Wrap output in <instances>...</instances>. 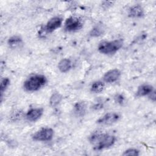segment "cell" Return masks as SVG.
I'll return each instance as SVG.
<instances>
[{"label": "cell", "mask_w": 156, "mask_h": 156, "mask_svg": "<svg viewBox=\"0 0 156 156\" xmlns=\"http://www.w3.org/2000/svg\"><path fill=\"white\" fill-rule=\"evenodd\" d=\"M104 31L101 26H96L90 31V35L92 37H98L103 34Z\"/></svg>", "instance_id": "ac0fdd59"}, {"label": "cell", "mask_w": 156, "mask_h": 156, "mask_svg": "<svg viewBox=\"0 0 156 156\" xmlns=\"http://www.w3.org/2000/svg\"><path fill=\"white\" fill-rule=\"evenodd\" d=\"M22 43V38L20 36H12L8 40V44L11 47H16Z\"/></svg>", "instance_id": "2e32d148"}, {"label": "cell", "mask_w": 156, "mask_h": 156, "mask_svg": "<svg viewBox=\"0 0 156 156\" xmlns=\"http://www.w3.org/2000/svg\"><path fill=\"white\" fill-rule=\"evenodd\" d=\"M58 68L62 73L68 72L71 68V60L68 58H63L59 62Z\"/></svg>", "instance_id": "4fadbf2b"}, {"label": "cell", "mask_w": 156, "mask_h": 156, "mask_svg": "<svg viewBox=\"0 0 156 156\" xmlns=\"http://www.w3.org/2000/svg\"><path fill=\"white\" fill-rule=\"evenodd\" d=\"M144 15V10L140 5H135L130 8L129 16L132 18H141Z\"/></svg>", "instance_id": "8fae6325"}, {"label": "cell", "mask_w": 156, "mask_h": 156, "mask_svg": "<svg viewBox=\"0 0 156 156\" xmlns=\"http://www.w3.org/2000/svg\"><path fill=\"white\" fill-rule=\"evenodd\" d=\"M47 82L45 76L40 74H35L30 76L24 83V88L27 91H37L43 87Z\"/></svg>", "instance_id": "7a4b0ae2"}, {"label": "cell", "mask_w": 156, "mask_h": 156, "mask_svg": "<svg viewBox=\"0 0 156 156\" xmlns=\"http://www.w3.org/2000/svg\"><path fill=\"white\" fill-rule=\"evenodd\" d=\"M10 83V80L9 78H4L1 82V85H0V91H1V98H2V94L4 93V92L5 91V90H6V88H7V87L9 86Z\"/></svg>", "instance_id": "e0dca14e"}, {"label": "cell", "mask_w": 156, "mask_h": 156, "mask_svg": "<svg viewBox=\"0 0 156 156\" xmlns=\"http://www.w3.org/2000/svg\"><path fill=\"white\" fill-rule=\"evenodd\" d=\"M105 88V83L102 81H96L91 86V91L94 93L102 92Z\"/></svg>", "instance_id": "5bb4252c"}, {"label": "cell", "mask_w": 156, "mask_h": 156, "mask_svg": "<svg viewBox=\"0 0 156 156\" xmlns=\"http://www.w3.org/2000/svg\"><path fill=\"white\" fill-rule=\"evenodd\" d=\"M120 118L118 113L115 112H110L105 114L97 120L96 122L98 124L102 126H109L116 122Z\"/></svg>", "instance_id": "5b68a950"}, {"label": "cell", "mask_w": 156, "mask_h": 156, "mask_svg": "<svg viewBox=\"0 0 156 156\" xmlns=\"http://www.w3.org/2000/svg\"><path fill=\"white\" fill-rule=\"evenodd\" d=\"M63 20L59 16H55L50 19L45 27V29L47 32L51 33L56 30L57 28L60 27L62 25Z\"/></svg>", "instance_id": "52a82bcc"}, {"label": "cell", "mask_w": 156, "mask_h": 156, "mask_svg": "<svg viewBox=\"0 0 156 156\" xmlns=\"http://www.w3.org/2000/svg\"><path fill=\"white\" fill-rule=\"evenodd\" d=\"M83 27V23L79 18L75 16L68 18L65 23V29L69 32L76 31Z\"/></svg>", "instance_id": "8992f818"}, {"label": "cell", "mask_w": 156, "mask_h": 156, "mask_svg": "<svg viewBox=\"0 0 156 156\" xmlns=\"http://www.w3.org/2000/svg\"><path fill=\"white\" fill-rule=\"evenodd\" d=\"M87 105L83 101L76 102L73 107V112L74 115L78 117L83 116L86 113Z\"/></svg>", "instance_id": "30bf717a"}, {"label": "cell", "mask_w": 156, "mask_h": 156, "mask_svg": "<svg viewBox=\"0 0 156 156\" xmlns=\"http://www.w3.org/2000/svg\"><path fill=\"white\" fill-rule=\"evenodd\" d=\"M54 135V130L51 128L44 127L37 131L32 136L35 141H46L51 140Z\"/></svg>", "instance_id": "277c9868"}, {"label": "cell", "mask_w": 156, "mask_h": 156, "mask_svg": "<svg viewBox=\"0 0 156 156\" xmlns=\"http://www.w3.org/2000/svg\"><path fill=\"white\" fill-rule=\"evenodd\" d=\"M62 96L60 93L55 92V93H54L51 96L49 99V103L52 107H54L60 104V102L62 101Z\"/></svg>", "instance_id": "9a60e30c"}, {"label": "cell", "mask_w": 156, "mask_h": 156, "mask_svg": "<svg viewBox=\"0 0 156 156\" xmlns=\"http://www.w3.org/2000/svg\"><path fill=\"white\" fill-rule=\"evenodd\" d=\"M115 100L117 103H118L119 104H122L124 102V98L121 94H117L115 96Z\"/></svg>", "instance_id": "ffe728a7"}, {"label": "cell", "mask_w": 156, "mask_h": 156, "mask_svg": "<svg viewBox=\"0 0 156 156\" xmlns=\"http://www.w3.org/2000/svg\"><path fill=\"white\" fill-rule=\"evenodd\" d=\"M115 136L101 132H95L91 135L89 138L90 143L94 149L100 151L113 146L115 142Z\"/></svg>", "instance_id": "6da1fadb"}, {"label": "cell", "mask_w": 156, "mask_h": 156, "mask_svg": "<svg viewBox=\"0 0 156 156\" xmlns=\"http://www.w3.org/2000/svg\"><path fill=\"white\" fill-rule=\"evenodd\" d=\"M123 44L122 40H115L110 41H102L98 46V51L104 54H113L117 52Z\"/></svg>", "instance_id": "3957f363"}, {"label": "cell", "mask_w": 156, "mask_h": 156, "mask_svg": "<svg viewBox=\"0 0 156 156\" xmlns=\"http://www.w3.org/2000/svg\"><path fill=\"white\" fill-rule=\"evenodd\" d=\"M152 91H154V87L151 85L144 84L138 87L136 91V96L139 97L144 96L149 94Z\"/></svg>", "instance_id": "7c38bea8"}, {"label": "cell", "mask_w": 156, "mask_h": 156, "mask_svg": "<svg viewBox=\"0 0 156 156\" xmlns=\"http://www.w3.org/2000/svg\"><path fill=\"white\" fill-rule=\"evenodd\" d=\"M43 113V108H34L30 109L26 113V117L29 121L35 122L37 121L42 116Z\"/></svg>", "instance_id": "9c48e42d"}, {"label": "cell", "mask_w": 156, "mask_h": 156, "mask_svg": "<svg viewBox=\"0 0 156 156\" xmlns=\"http://www.w3.org/2000/svg\"><path fill=\"white\" fill-rule=\"evenodd\" d=\"M140 154V151L136 149L130 148L124 151L123 155L124 156H138Z\"/></svg>", "instance_id": "d6986e66"}, {"label": "cell", "mask_w": 156, "mask_h": 156, "mask_svg": "<svg viewBox=\"0 0 156 156\" xmlns=\"http://www.w3.org/2000/svg\"><path fill=\"white\" fill-rule=\"evenodd\" d=\"M121 76V72L118 69H111L105 73L103 79L105 82L113 83L119 79Z\"/></svg>", "instance_id": "ba28073f"}]
</instances>
